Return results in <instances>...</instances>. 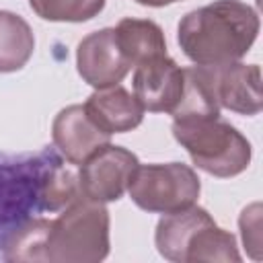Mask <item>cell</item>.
<instances>
[{
	"mask_svg": "<svg viewBox=\"0 0 263 263\" xmlns=\"http://www.w3.org/2000/svg\"><path fill=\"white\" fill-rule=\"evenodd\" d=\"M259 16L240 0H216L187 12L177 29L183 53L197 66L238 62L255 43Z\"/></svg>",
	"mask_w": 263,
	"mask_h": 263,
	"instance_id": "obj_1",
	"label": "cell"
},
{
	"mask_svg": "<svg viewBox=\"0 0 263 263\" xmlns=\"http://www.w3.org/2000/svg\"><path fill=\"white\" fill-rule=\"evenodd\" d=\"M109 253V212L84 195L76 197L55 218L47 220L41 261L95 263Z\"/></svg>",
	"mask_w": 263,
	"mask_h": 263,
	"instance_id": "obj_2",
	"label": "cell"
},
{
	"mask_svg": "<svg viewBox=\"0 0 263 263\" xmlns=\"http://www.w3.org/2000/svg\"><path fill=\"white\" fill-rule=\"evenodd\" d=\"M154 238L158 253L168 261H240L234 236L220 228L203 208L189 205L181 212L164 214Z\"/></svg>",
	"mask_w": 263,
	"mask_h": 263,
	"instance_id": "obj_3",
	"label": "cell"
},
{
	"mask_svg": "<svg viewBox=\"0 0 263 263\" xmlns=\"http://www.w3.org/2000/svg\"><path fill=\"white\" fill-rule=\"evenodd\" d=\"M173 136L193 164L214 177H234L251 162L249 140L220 117H173Z\"/></svg>",
	"mask_w": 263,
	"mask_h": 263,
	"instance_id": "obj_4",
	"label": "cell"
},
{
	"mask_svg": "<svg viewBox=\"0 0 263 263\" xmlns=\"http://www.w3.org/2000/svg\"><path fill=\"white\" fill-rule=\"evenodd\" d=\"M199 189V177L183 162L138 164L127 187L132 201L154 214H173L193 205Z\"/></svg>",
	"mask_w": 263,
	"mask_h": 263,
	"instance_id": "obj_5",
	"label": "cell"
},
{
	"mask_svg": "<svg viewBox=\"0 0 263 263\" xmlns=\"http://www.w3.org/2000/svg\"><path fill=\"white\" fill-rule=\"evenodd\" d=\"M55 160L58 156L45 150L21 160L0 162V230L10 234L33 212H41V189Z\"/></svg>",
	"mask_w": 263,
	"mask_h": 263,
	"instance_id": "obj_6",
	"label": "cell"
},
{
	"mask_svg": "<svg viewBox=\"0 0 263 263\" xmlns=\"http://www.w3.org/2000/svg\"><path fill=\"white\" fill-rule=\"evenodd\" d=\"M140 160L134 152L113 146L111 142L86 158L78 168L80 195L105 203L117 201L129 187L132 175Z\"/></svg>",
	"mask_w": 263,
	"mask_h": 263,
	"instance_id": "obj_7",
	"label": "cell"
},
{
	"mask_svg": "<svg viewBox=\"0 0 263 263\" xmlns=\"http://www.w3.org/2000/svg\"><path fill=\"white\" fill-rule=\"evenodd\" d=\"M185 90V70L166 53L146 60L134 70V95L152 113H175Z\"/></svg>",
	"mask_w": 263,
	"mask_h": 263,
	"instance_id": "obj_8",
	"label": "cell"
},
{
	"mask_svg": "<svg viewBox=\"0 0 263 263\" xmlns=\"http://www.w3.org/2000/svg\"><path fill=\"white\" fill-rule=\"evenodd\" d=\"M76 68L82 80L95 88H107L121 82L134 68L123 55L115 29H101L78 43Z\"/></svg>",
	"mask_w": 263,
	"mask_h": 263,
	"instance_id": "obj_9",
	"label": "cell"
},
{
	"mask_svg": "<svg viewBox=\"0 0 263 263\" xmlns=\"http://www.w3.org/2000/svg\"><path fill=\"white\" fill-rule=\"evenodd\" d=\"M203 72L220 107L240 115H257L261 111V70L257 64L230 62L222 66H203Z\"/></svg>",
	"mask_w": 263,
	"mask_h": 263,
	"instance_id": "obj_10",
	"label": "cell"
},
{
	"mask_svg": "<svg viewBox=\"0 0 263 263\" xmlns=\"http://www.w3.org/2000/svg\"><path fill=\"white\" fill-rule=\"evenodd\" d=\"M51 138L60 154L76 166L111 142V136L92 123L82 105H70L55 115Z\"/></svg>",
	"mask_w": 263,
	"mask_h": 263,
	"instance_id": "obj_11",
	"label": "cell"
},
{
	"mask_svg": "<svg viewBox=\"0 0 263 263\" xmlns=\"http://www.w3.org/2000/svg\"><path fill=\"white\" fill-rule=\"evenodd\" d=\"M82 107L92 119V123L109 136L129 132L138 127L144 119V107L140 105L136 95H132L119 84L97 88Z\"/></svg>",
	"mask_w": 263,
	"mask_h": 263,
	"instance_id": "obj_12",
	"label": "cell"
},
{
	"mask_svg": "<svg viewBox=\"0 0 263 263\" xmlns=\"http://www.w3.org/2000/svg\"><path fill=\"white\" fill-rule=\"evenodd\" d=\"M115 35L123 55L136 68L138 64L164 55L166 41L162 29L154 21L146 18H121L115 27Z\"/></svg>",
	"mask_w": 263,
	"mask_h": 263,
	"instance_id": "obj_13",
	"label": "cell"
},
{
	"mask_svg": "<svg viewBox=\"0 0 263 263\" xmlns=\"http://www.w3.org/2000/svg\"><path fill=\"white\" fill-rule=\"evenodd\" d=\"M33 49L35 37L29 23L10 10H0V72L21 70Z\"/></svg>",
	"mask_w": 263,
	"mask_h": 263,
	"instance_id": "obj_14",
	"label": "cell"
},
{
	"mask_svg": "<svg viewBox=\"0 0 263 263\" xmlns=\"http://www.w3.org/2000/svg\"><path fill=\"white\" fill-rule=\"evenodd\" d=\"M37 16L53 23H82L97 16L105 0H29Z\"/></svg>",
	"mask_w": 263,
	"mask_h": 263,
	"instance_id": "obj_15",
	"label": "cell"
},
{
	"mask_svg": "<svg viewBox=\"0 0 263 263\" xmlns=\"http://www.w3.org/2000/svg\"><path fill=\"white\" fill-rule=\"evenodd\" d=\"M240 232H242V242L249 249L253 259H259V249H261V205L251 203L249 208L242 210L240 214Z\"/></svg>",
	"mask_w": 263,
	"mask_h": 263,
	"instance_id": "obj_16",
	"label": "cell"
},
{
	"mask_svg": "<svg viewBox=\"0 0 263 263\" xmlns=\"http://www.w3.org/2000/svg\"><path fill=\"white\" fill-rule=\"evenodd\" d=\"M138 4L142 6H166V4H173V2H179V0H136Z\"/></svg>",
	"mask_w": 263,
	"mask_h": 263,
	"instance_id": "obj_17",
	"label": "cell"
}]
</instances>
